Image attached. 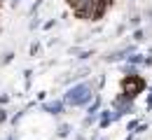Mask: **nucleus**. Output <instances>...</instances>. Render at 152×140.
<instances>
[{"mask_svg": "<svg viewBox=\"0 0 152 140\" xmlns=\"http://www.w3.org/2000/svg\"><path fill=\"white\" fill-rule=\"evenodd\" d=\"M70 7L75 9L80 17H98L103 12V0H68Z\"/></svg>", "mask_w": 152, "mask_h": 140, "instance_id": "obj_1", "label": "nucleus"}]
</instances>
